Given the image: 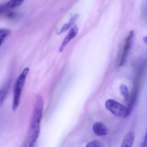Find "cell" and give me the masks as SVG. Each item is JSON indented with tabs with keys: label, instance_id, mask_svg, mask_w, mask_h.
<instances>
[{
	"label": "cell",
	"instance_id": "6da1fadb",
	"mask_svg": "<svg viewBox=\"0 0 147 147\" xmlns=\"http://www.w3.org/2000/svg\"><path fill=\"white\" fill-rule=\"evenodd\" d=\"M44 101L42 96L36 97L30 126L22 147H34L39 135L40 125L43 116Z\"/></svg>",
	"mask_w": 147,
	"mask_h": 147
},
{
	"label": "cell",
	"instance_id": "7a4b0ae2",
	"mask_svg": "<svg viewBox=\"0 0 147 147\" xmlns=\"http://www.w3.org/2000/svg\"><path fill=\"white\" fill-rule=\"evenodd\" d=\"M29 68L26 67L23 69L16 79L14 89L13 102V110L16 111L18 108L20 101L22 90L26 82V78L29 72Z\"/></svg>",
	"mask_w": 147,
	"mask_h": 147
},
{
	"label": "cell",
	"instance_id": "3957f363",
	"mask_svg": "<svg viewBox=\"0 0 147 147\" xmlns=\"http://www.w3.org/2000/svg\"><path fill=\"white\" fill-rule=\"evenodd\" d=\"M105 107L108 110L117 117L125 118L129 115L127 107L112 99H109L106 101Z\"/></svg>",
	"mask_w": 147,
	"mask_h": 147
},
{
	"label": "cell",
	"instance_id": "277c9868",
	"mask_svg": "<svg viewBox=\"0 0 147 147\" xmlns=\"http://www.w3.org/2000/svg\"><path fill=\"white\" fill-rule=\"evenodd\" d=\"M134 37V31H130L125 40L121 62L119 64L120 66H123L126 63V60L127 59L133 47Z\"/></svg>",
	"mask_w": 147,
	"mask_h": 147
},
{
	"label": "cell",
	"instance_id": "5b68a950",
	"mask_svg": "<svg viewBox=\"0 0 147 147\" xmlns=\"http://www.w3.org/2000/svg\"><path fill=\"white\" fill-rule=\"evenodd\" d=\"M139 91V85L138 81L137 80L135 81L134 85V88L131 93V96L129 99V102L128 105L127 107L129 114H130L131 112L133 110L134 107L136 104L137 101V97H138V93Z\"/></svg>",
	"mask_w": 147,
	"mask_h": 147
},
{
	"label": "cell",
	"instance_id": "8992f818",
	"mask_svg": "<svg viewBox=\"0 0 147 147\" xmlns=\"http://www.w3.org/2000/svg\"><path fill=\"white\" fill-rule=\"evenodd\" d=\"M79 28L78 26L75 25L73 27L71 28V30H70L69 33H68V35L65 36L64 39L63 41L62 44H61V46L59 48V52H62L64 50L65 47L68 45V43L77 36L78 33Z\"/></svg>",
	"mask_w": 147,
	"mask_h": 147
},
{
	"label": "cell",
	"instance_id": "52a82bcc",
	"mask_svg": "<svg viewBox=\"0 0 147 147\" xmlns=\"http://www.w3.org/2000/svg\"><path fill=\"white\" fill-rule=\"evenodd\" d=\"M94 133L98 136H104L108 133V129L106 126L101 122H96L93 126Z\"/></svg>",
	"mask_w": 147,
	"mask_h": 147
},
{
	"label": "cell",
	"instance_id": "ba28073f",
	"mask_svg": "<svg viewBox=\"0 0 147 147\" xmlns=\"http://www.w3.org/2000/svg\"><path fill=\"white\" fill-rule=\"evenodd\" d=\"M134 138V133L132 132H129L124 137L121 147H132Z\"/></svg>",
	"mask_w": 147,
	"mask_h": 147
},
{
	"label": "cell",
	"instance_id": "9c48e42d",
	"mask_svg": "<svg viewBox=\"0 0 147 147\" xmlns=\"http://www.w3.org/2000/svg\"><path fill=\"white\" fill-rule=\"evenodd\" d=\"M79 15L78 14H74V15L71 17V19L70 20L69 22L68 23H66L65 24L63 27H62L61 29L59 31L58 33H57L58 34L60 35L62 34L63 33L65 32L66 30H68L69 28H71L72 26H73L74 24L76 22V21L78 20V18Z\"/></svg>",
	"mask_w": 147,
	"mask_h": 147
},
{
	"label": "cell",
	"instance_id": "30bf717a",
	"mask_svg": "<svg viewBox=\"0 0 147 147\" xmlns=\"http://www.w3.org/2000/svg\"><path fill=\"white\" fill-rule=\"evenodd\" d=\"M9 89V83H7L0 89V109L2 107Z\"/></svg>",
	"mask_w": 147,
	"mask_h": 147
},
{
	"label": "cell",
	"instance_id": "8fae6325",
	"mask_svg": "<svg viewBox=\"0 0 147 147\" xmlns=\"http://www.w3.org/2000/svg\"><path fill=\"white\" fill-rule=\"evenodd\" d=\"M23 2V1H9L4 4L7 10L9 11L11 9L20 7Z\"/></svg>",
	"mask_w": 147,
	"mask_h": 147
},
{
	"label": "cell",
	"instance_id": "7c38bea8",
	"mask_svg": "<svg viewBox=\"0 0 147 147\" xmlns=\"http://www.w3.org/2000/svg\"><path fill=\"white\" fill-rule=\"evenodd\" d=\"M10 33V30L7 28H3L0 29V47L6 38L9 35Z\"/></svg>",
	"mask_w": 147,
	"mask_h": 147
},
{
	"label": "cell",
	"instance_id": "4fadbf2b",
	"mask_svg": "<svg viewBox=\"0 0 147 147\" xmlns=\"http://www.w3.org/2000/svg\"><path fill=\"white\" fill-rule=\"evenodd\" d=\"M120 90L126 102L127 101L129 97V91L127 87L125 85L122 84L120 86Z\"/></svg>",
	"mask_w": 147,
	"mask_h": 147
},
{
	"label": "cell",
	"instance_id": "5bb4252c",
	"mask_svg": "<svg viewBox=\"0 0 147 147\" xmlns=\"http://www.w3.org/2000/svg\"><path fill=\"white\" fill-rule=\"evenodd\" d=\"M86 147H104L102 144L97 140H93L89 142Z\"/></svg>",
	"mask_w": 147,
	"mask_h": 147
},
{
	"label": "cell",
	"instance_id": "9a60e30c",
	"mask_svg": "<svg viewBox=\"0 0 147 147\" xmlns=\"http://www.w3.org/2000/svg\"><path fill=\"white\" fill-rule=\"evenodd\" d=\"M147 146V131L146 136L144 138V142L143 143V147H146Z\"/></svg>",
	"mask_w": 147,
	"mask_h": 147
},
{
	"label": "cell",
	"instance_id": "2e32d148",
	"mask_svg": "<svg viewBox=\"0 0 147 147\" xmlns=\"http://www.w3.org/2000/svg\"><path fill=\"white\" fill-rule=\"evenodd\" d=\"M143 40L144 42H145L146 44H147V36H145V37L143 38Z\"/></svg>",
	"mask_w": 147,
	"mask_h": 147
}]
</instances>
